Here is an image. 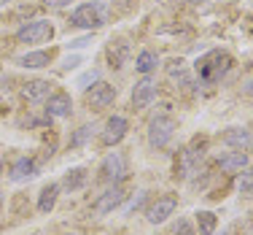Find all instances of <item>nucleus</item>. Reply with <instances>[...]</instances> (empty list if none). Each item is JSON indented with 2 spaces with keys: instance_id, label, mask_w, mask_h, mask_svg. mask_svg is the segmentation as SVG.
Masks as SVG:
<instances>
[{
  "instance_id": "obj_1",
  "label": "nucleus",
  "mask_w": 253,
  "mask_h": 235,
  "mask_svg": "<svg viewBox=\"0 0 253 235\" xmlns=\"http://www.w3.org/2000/svg\"><path fill=\"white\" fill-rule=\"evenodd\" d=\"M229 68H232V57L221 49H213V52L205 54V57L197 59V76H200V81L208 84V87L215 84L221 76H226Z\"/></svg>"
},
{
  "instance_id": "obj_2",
  "label": "nucleus",
  "mask_w": 253,
  "mask_h": 235,
  "mask_svg": "<svg viewBox=\"0 0 253 235\" xmlns=\"http://www.w3.org/2000/svg\"><path fill=\"white\" fill-rule=\"evenodd\" d=\"M70 25L84 27V30H97L105 25V5L92 0V3H84L70 14Z\"/></svg>"
},
{
  "instance_id": "obj_3",
  "label": "nucleus",
  "mask_w": 253,
  "mask_h": 235,
  "mask_svg": "<svg viewBox=\"0 0 253 235\" xmlns=\"http://www.w3.org/2000/svg\"><path fill=\"white\" fill-rule=\"evenodd\" d=\"M172 135H175V119L172 117L159 114V117L151 119V124H148V143L154 149H165L172 141Z\"/></svg>"
},
{
  "instance_id": "obj_4",
  "label": "nucleus",
  "mask_w": 253,
  "mask_h": 235,
  "mask_svg": "<svg viewBox=\"0 0 253 235\" xmlns=\"http://www.w3.org/2000/svg\"><path fill=\"white\" fill-rule=\"evenodd\" d=\"M51 35H54L51 22L38 19V22H27V25L16 33V41H19V44H46V41H51Z\"/></svg>"
},
{
  "instance_id": "obj_5",
  "label": "nucleus",
  "mask_w": 253,
  "mask_h": 235,
  "mask_svg": "<svg viewBox=\"0 0 253 235\" xmlns=\"http://www.w3.org/2000/svg\"><path fill=\"white\" fill-rule=\"evenodd\" d=\"M124 173H126V162H124V157L119 154V152H113V154H108L105 160H102V165H100V178L105 184H119L124 178Z\"/></svg>"
},
{
  "instance_id": "obj_6",
  "label": "nucleus",
  "mask_w": 253,
  "mask_h": 235,
  "mask_svg": "<svg viewBox=\"0 0 253 235\" xmlns=\"http://www.w3.org/2000/svg\"><path fill=\"white\" fill-rule=\"evenodd\" d=\"M113 98H116V89H113L111 84H105V81H97L86 92V103H89V108H94V111L108 108V106L113 103Z\"/></svg>"
},
{
  "instance_id": "obj_7",
  "label": "nucleus",
  "mask_w": 253,
  "mask_h": 235,
  "mask_svg": "<svg viewBox=\"0 0 253 235\" xmlns=\"http://www.w3.org/2000/svg\"><path fill=\"white\" fill-rule=\"evenodd\" d=\"M126 130H129V124H126L124 117H111L105 122V130L100 132V141L105 143V146H116V143H122Z\"/></svg>"
},
{
  "instance_id": "obj_8",
  "label": "nucleus",
  "mask_w": 253,
  "mask_h": 235,
  "mask_svg": "<svg viewBox=\"0 0 253 235\" xmlns=\"http://www.w3.org/2000/svg\"><path fill=\"white\" fill-rule=\"evenodd\" d=\"M124 189L119 184H113V189H108V192H102V195L97 197V203H94V214H111V211H116L119 206L124 203Z\"/></svg>"
},
{
  "instance_id": "obj_9",
  "label": "nucleus",
  "mask_w": 253,
  "mask_h": 235,
  "mask_svg": "<svg viewBox=\"0 0 253 235\" xmlns=\"http://www.w3.org/2000/svg\"><path fill=\"white\" fill-rule=\"evenodd\" d=\"M154 95H156V81L148 76L140 78V81L135 84V89H132V106H135L137 111H143V108L154 100Z\"/></svg>"
},
{
  "instance_id": "obj_10",
  "label": "nucleus",
  "mask_w": 253,
  "mask_h": 235,
  "mask_svg": "<svg viewBox=\"0 0 253 235\" xmlns=\"http://www.w3.org/2000/svg\"><path fill=\"white\" fill-rule=\"evenodd\" d=\"M175 206H178V200L172 195H165V197H156V203L151 208H148V222L151 225H162V222L167 219V216H172V211H175Z\"/></svg>"
},
{
  "instance_id": "obj_11",
  "label": "nucleus",
  "mask_w": 253,
  "mask_h": 235,
  "mask_svg": "<svg viewBox=\"0 0 253 235\" xmlns=\"http://www.w3.org/2000/svg\"><path fill=\"white\" fill-rule=\"evenodd\" d=\"M70 111H73V100H70V95L57 92V95H49V98H46V114H49V117L65 119V117H70Z\"/></svg>"
},
{
  "instance_id": "obj_12",
  "label": "nucleus",
  "mask_w": 253,
  "mask_h": 235,
  "mask_svg": "<svg viewBox=\"0 0 253 235\" xmlns=\"http://www.w3.org/2000/svg\"><path fill=\"white\" fill-rule=\"evenodd\" d=\"M221 141L232 149H240V152H245V149L253 146V135H251V130H245V127H229L224 135H221Z\"/></svg>"
},
{
  "instance_id": "obj_13",
  "label": "nucleus",
  "mask_w": 253,
  "mask_h": 235,
  "mask_svg": "<svg viewBox=\"0 0 253 235\" xmlns=\"http://www.w3.org/2000/svg\"><path fill=\"white\" fill-rule=\"evenodd\" d=\"M49 81H43V78H35V81H27L25 89H22V98L27 100V103H41V100L49 98Z\"/></svg>"
},
{
  "instance_id": "obj_14",
  "label": "nucleus",
  "mask_w": 253,
  "mask_h": 235,
  "mask_svg": "<svg viewBox=\"0 0 253 235\" xmlns=\"http://www.w3.org/2000/svg\"><path fill=\"white\" fill-rule=\"evenodd\" d=\"M218 168L224 173H240L243 168H248V154L240 152V149H237V152H229V154H224L218 160Z\"/></svg>"
},
{
  "instance_id": "obj_15",
  "label": "nucleus",
  "mask_w": 253,
  "mask_h": 235,
  "mask_svg": "<svg viewBox=\"0 0 253 235\" xmlns=\"http://www.w3.org/2000/svg\"><path fill=\"white\" fill-rule=\"evenodd\" d=\"M205 149H208V141H205V138H197V141L186 149L183 152V168L186 171H194V168L200 165L202 157H205Z\"/></svg>"
},
{
  "instance_id": "obj_16",
  "label": "nucleus",
  "mask_w": 253,
  "mask_h": 235,
  "mask_svg": "<svg viewBox=\"0 0 253 235\" xmlns=\"http://www.w3.org/2000/svg\"><path fill=\"white\" fill-rule=\"evenodd\" d=\"M126 57H129V44L124 38L111 41V46H108V62H111V68H122L126 62Z\"/></svg>"
},
{
  "instance_id": "obj_17",
  "label": "nucleus",
  "mask_w": 253,
  "mask_h": 235,
  "mask_svg": "<svg viewBox=\"0 0 253 235\" xmlns=\"http://www.w3.org/2000/svg\"><path fill=\"white\" fill-rule=\"evenodd\" d=\"M35 171H38L35 160H30V157H22V160H16L14 168H11V181H27V178L35 176Z\"/></svg>"
},
{
  "instance_id": "obj_18",
  "label": "nucleus",
  "mask_w": 253,
  "mask_h": 235,
  "mask_svg": "<svg viewBox=\"0 0 253 235\" xmlns=\"http://www.w3.org/2000/svg\"><path fill=\"white\" fill-rule=\"evenodd\" d=\"M89 181V171L86 168H70L68 173H65V178H62V186L65 189H70V192H76V189H84Z\"/></svg>"
},
{
  "instance_id": "obj_19",
  "label": "nucleus",
  "mask_w": 253,
  "mask_h": 235,
  "mask_svg": "<svg viewBox=\"0 0 253 235\" xmlns=\"http://www.w3.org/2000/svg\"><path fill=\"white\" fill-rule=\"evenodd\" d=\"M57 197H59V184H46L43 189H41V197H38L41 214H49V211L57 206Z\"/></svg>"
},
{
  "instance_id": "obj_20",
  "label": "nucleus",
  "mask_w": 253,
  "mask_h": 235,
  "mask_svg": "<svg viewBox=\"0 0 253 235\" xmlns=\"http://www.w3.org/2000/svg\"><path fill=\"white\" fill-rule=\"evenodd\" d=\"M49 59H51L49 52H27V54H22V57H19V65H22V68L35 70V68H46Z\"/></svg>"
},
{
  "instance_id": "obj_21",
  "label": "nucleus",
  "mask_w": 253,
  "mask_h": 235,
  "mask_svg": "<svg viewBox=\"0 0 253 235\" xmlns=\"http://www.w3.org/2000/svg\"><path fill=\"white\" fill-rule=\"evenodd\" d=\"M215 225H218V216L213 211H197V227H200V235H213Z\"/></svg>"
},
{
  "instance_id": "obj_22",
  "label": "nucleus",
  "mask_w": 253,
  "mask_h": 235,
  "mask_svg": "<svg viewBox=\"0 0 253 235\" xmlns=\"http://www.w3.org/2000/svg\"><path fill=\"white\" fill-rule=\"evenodd\" d=\"M156 65H159V57H156L154 52H140L135 59V68L140 70L143 76H148L151 70H156Z\"/></svg>"
},
{
  "instance_id": "obj_23",
  "label": "nucleus",
  "mask_w": 253,
  "mask_h": 235,
  "mask_svg": "<svg viewBox=\"0 0 253 235\" xmlns=\"http://www.w3.org/2000/svg\"><path fill=\"white\" fill-rule=\"evenodd\" d=\"M237 186H240V192H243V195L253 197V168H243V171H240Z\"/></svg>"
},
{
  "instance_id": "obj_24",
  "label": "nucleus",
  "mask_w": 253,
  "mask_h": 235,
  "mask_svg": "<svg viewBox=\"0 0 253 235\" xmlns=\"http://www.w3.org/2000/svg\"><path fill=\"white\" fill-rule=\"evenodd\" d=\"M89 135H92V127H89V124H84V127H78V130H76V135L70 138V146H84Z\"/></svg>"
},
{
  "instance_id": "obj_25",
  "label": "nucleus",
  "mask_w": 253,
  "mask_h": 235,
  "mask_svg": "<svg viewBox=\"0 0 253 235\" xmlns=\"http://www.w3.org/2000/svg\"><path fill=\"white\" fill-rule=\"evenodd\" d=\"M172 235H194V233H191V225L186 219H178V225L172 227Z\"/></svg>"
},
{
  "instance_id": "obj_26",
  "label": "nucleus",
  "mask_w": 253,
  "mask_h": 235,
  "mask_svg": "<svg viewBox=\"0 0 253 235\" xmlns=\"http://www.w3.org/2000/svg\"><path fill=\"white\" fill-rule=\"evenodd\" d=\"M86 44H89V38H76V41H70V49H84Z\"/></svg>"
},
{
  "instance_id": "obj_27",
  "label": "nucleus",
  "mask_w": 253,
  "mask_h": 235,
  "mask_svg": "<svg viewBox=\"0 0 253 235\" xmlns=\"http://www.w3.org/2000/svg\"><path fill=\"white\" fill-rule=\"evenodd\" d=\"M70 0H46V5H49V8H62V5H68Z\"/></svg>"
},
{
  "instance_id": "obj_28",
  "label": "nucleus",
  "mask_w": 253,
  "mask_h": 235,
  "mask_svg": "<svg viewBox=\"0 0 253 235\" xmlns=\"http://www.w3.org/2000/svg\"><path fill=\"white\" fill-rule=\"evenodd\" d=\"M92 78H97V73H94V70H92V73H86V76H84V78H81V84H86V81H92Z\"/></svg>"
},
{
  "instance_id": "obj_29",
  "label": "nucleus",
  "mask_w": 253,
  "mask_h": 235,
  "mask_svg": "<svg viewBox=\"0 0 253 235\" xmlns=\"http://www.w3.org/2000/svg\"><path fill=\"white\" fill-rule=\"evenodd\" d=\"M78 65V57H73V59H68V62H65V68H76Z\"/></svg>"
},
{
  "instance_id": "obj_30",
  "label": "nucleus",
  "mask_w": 253,
  "mask_h": 235,
  "mask_svg": "<svg viewBox=\"0 0 253 235\" xmlns=\"http://www.w3.org/2000/svg\"><path fill=\"white\" fill-rule=\"evenodd\" d=\"M245 92H248V95H251V98H253V81L248 84V87H245Z\"/></svg>"
},
{
  "instance_id": "obj_31",
  "label": "nucleus",
  "mask_w": 253,
  "mask_h": 235,
  "mask_svg": "<svg viewBox=\"0 0 253 235\" xmlns=\"http://www.w3.org/2000/svg\"><path fill=\"white\" fill-rule=\"evenodd\" d=\"M0 173H3V154H0Z\"/></svg>"
},
{
  "instance_id": "obj_32",
  "label": "nucleus",
  "mask_w": 253,
  "mask_h": 235,
  "mask_svg": "<svg viewBox=\"0 0 253 235\" xmlns=\"http://www.w3.org/2000/svg\"><path fill=\"white\" fill-rule=\"evenodd\" d=\"M5 3H8V0H0V5H5Z\"/></svg>"
},
{
  "instance_id": "obj_33",
  "label": "nucleus",
  "mask_w": 253,
  "mask_h": 235,
  "mask_svg": "<svg viewBox=\"0 0 253 235\" xmlns=\"http://www.w3.org/2000/svg\"><path fill=\"white\" fill-rule=\"evenodd\" d=\"M70 235H73V233H70Z\"/></svg>"
}]
</instances>
